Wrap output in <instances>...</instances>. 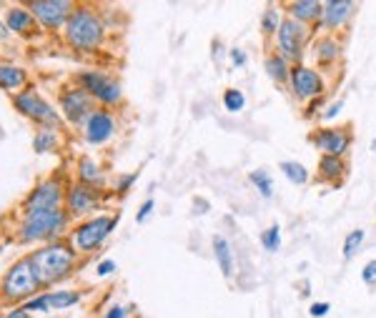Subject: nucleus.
<instances>
[{"label":"nucleus","instance_id":"nucleus-16","mask_svg":"<svg viewBox=\"0 0 376 318\" xmlns=\"http://www.w3.org/2000/svg\"><path fill=\"white\" fill-rule=\"evenodd\" d=\"M353 11H356V6H353L351 0H326L324 13H321V25L329 30L344 28L351 20Z\"/></svg>","mask_w":376,"mask_h":318},{"label":"nucleus","instance_id":"nucleus-17","mask_svg":"<svg viewBox=\"0 0 376 318\" xmlns=\"http://www.w3.org/2000/svg\"><path fill=\"white\" fill-rule=\"evenodd\" d=\"M289 15L291 20L296 23H313V20H321V13H324V3H316V0H296V3H289Z\"/></svg>","mask_w":376,"mask_h":318},{"label":"nucleus","instance_id":"nucleus-14","mask_svg":"<svg viewBox=\"0 0 376 318\" xmlns=\"http://www.w3.org/2000/svg\"><path fill=\"white\" fill-rule=\"evenodd\" d=\"M115 133V118L111 115V110L96 108L91 113V118L86 120V141L91 146H103L108 143Z\"/></svg>","mask_w":376,"mask_h":318},{"label":"nucleus","instance_id":"nucleus-25","mask_svg":"<svg viewBox=\"0 0 376 318\" xmlns=\"http://www.w3.org/2000/svg\"><path fill=\"white\" fill-rule=\"evenodd\" d=\"M58 148V136L56 131H51V128H43L40 133H35L33 138V151L38 155H46L51 153V151H56Z\"/></svg>","mask_w":376,"mask_h":318},{"label":"nucleus","instance_id":"nucleus-1","mask_svg":"<svg viewBox=\"0 0 376 318\" xmlns=\"http://www.w3.org/2000/svg\"><path fill=\"white\" fill-rule=\"evenodd\" d=\"M30 261H33L35 276L43 286H51L56 281H63L73 271L75 266V250L63 241L56 243H46L40 246L38 250L30 253Z\"/></svg>","mask_w":376,"mask_h":318},{"label":"nucleus","instance_id":"nucleus-22","mask_svg":"<svg viewBox=\"0 0 376 318\" xmlns=\"http://www.w3.org/2000/svg\"><path fill=\"white\" fill-rule=\"evenodd\" d=\"M346 163L344 158H337V155H321L319 160V176L324 181H339V178L346 176Z\"/></svg>","mask_w":376,"mask_h":318},{"label":"nucleus","instance_id":"nucleus-20","mask_svg":"<svg viewBox=\"0 0 376 318\" xmlns=\"http://www.w3.org/2000/svg\"><path fill=\"white\" fill-rule=\"evenodd\" d=\"M78 181L83 183V186H91V188L103 186V181H106L101 165H98L91 155H83V158L78 160Z\"/></svg>","mask_w":376,"mask_h":318},{"label":"nucleus","instance_id":"nucleus-32","mask_svg":"<svg viewBox=\"0 0 376 318\" xmlns=\"http://www.w3.org/2000/svg\"><path fill=\"white\" fill-rule=\"evenodd\" d=\"M361 243H364V231H351L346 236V238H344V258H346V261H351L353 256H356V250L361 248Z\"/></svg>","mask_w":376,"mask_h":318},{"label":"nucleus","instance_id":"nucleus-39","mask_svg":"<svg viewBox=\"0 0 376 318\" xmlns=\"http://www.w3.org/2000/svg\"><path fill=\"white\" fill-rule=\"evenodd\" d=\"M331 311V306L329 303H313L311 308H308V313H311L313 318H321V316H326V313Z\"/></svg>","mask_w":376,"mask_h":318},{"label":"nucleus","instance_id":"nucleus-18","mask_svg":"<svg viewBox=\"0 0 376 318\" xmlns=\"http://www.w3.org/2000/svg\"><path fill=\"white\" fill-rule=\"evenodd\" d=\"M6 25L11 33L25 35V33H30V28L35 25V15L30 13V8L15 6L6 13Z\"/></svg>","mask_w":376,"mask_h":318},{"label":"nucleus","instance_id":"nucleus-15","mask_svg":"<svg viewBox=\"0 0 376 318\" xmlns=\"http://www.w3.org/2000/svg\"><path fill=\"white\" fill-rule=\"evenodd\" d=\"M101 203V193H98V188L91 186H73L65 193V205H68V213H75V216H83V213H91L96 205Z\"/></svg>","mask_w":376,"mask_h":318},{"label":"nucleus","instance_id":"nucleus-37","mask_svg":"<svg viewBox=\"0 0 376 318\" xmlns=\"http://www.w3.org/2000/svg\"><path fill=\"white\" fill-rule=\"evenodd\" d=\"M341 108H344V98H341V101H337V103H331L329 108L324 110V118L326 120H334L339 113H341Z\"/></svg>","mask_w":376,"mask_h":318},{"label":"nucleus","instance_id":"nucleus-13","mask_svg":"<svg viewBox=\"0 0 376 318\" xmlns=\"http://www.w3.org/2000/svg\"><path fill=\"white\" fill-rule=\"evenodd\" d=\"M311 143L326 155L341 158L351 146V136H349V128H321L311 133Z\"/></svg>","mask_w":376,"mask_h":318},{"label":"nucleus","instance_id":"nucleus-38","mask_svg":"<svg viewBox=\"0 0 376 318\" xmlns=\"http://www.w3.org/2000/svg\"><path fill=\"white\" fill-rule=\"evenodd\" d=\"M228 56H231V63H234L236 68H244V65H246V53L239 51V48H234V51L228 53Z\"/></svg>","mask_w":376,"mask_h":318},{"label":"nucleus","instance_id":"nucleus-36","mask_svg":"<svg viewBox=\"0 0 376 318\" xmlns=\"http://www.w3.org/2000/svg\"><path fill=\"white\" fill-rule=\"evenodd\" d=\"M128 313H131V308H125V306H111L103 318H128Z\"/></svg>","mask_w":376,"mask_h":318},{"label":"nucleus","instance_id":"nucleus-9","mask_svg":"<svg viewBox=\"0 0 376 318\" xmlns=\"http://www.w3.org/2000/svg\"><path fill=\"white\" fill-rule=\"evenodd\" d=\"M73 11L75 8L70 0H35V3H30V13L35 15V20L43 28H51V30L68 23V18Z\"/></svg>","mask_w":376,"mask_h":318},{"label":"nucleus","instance_id":"nucleus-21","mask_svg":"<svg viewBox=\"0 0 376 318\" xmlns=\"http://www.w3.org/2000/svg\"><path fill=\"white\" fill-rule=\"evenodd\" d=\"M25 86V70L18 65L0 63V88L3 91H20Z\"/></svg>","mask_w":376,"mask_h":318},{"label":"nucleus","instance_id":"nucleus-40","mask_svg":"<svg viewBox=\"0 0 376 318\" xmlns=\"http://www.w3.org/2000/svg\"><path fill=\"white\" fill-rule=\"evenodd\" d=\"M133 181H136V173H128V176H123L118 183H115V188H118L120 193H125V191L131 188V183H133Z\"/></svg>","mask_w":376,"mask_h":318},{"label":"nucleus","instance_id":"nucleus-11","mask_svg":"<svg viewBox=\"0 0 376 318\" xmlns=\"http://www.w3.org/2000/svg\"><path fill=\"white\" fill-rule=\"evenodd\" d=\"M61 110L68 123L86 125V120L91 118V113L96 108H93V98L83 88H73V91H65L61 96Z\"/></svg>","mask_w":376,"mask_h":318},{"label":"nucleus","instance_id":"nucleus-23","mask_svg":"<svg viewBox=\"0 0 376 318\" xmlns=\"http://www.w3.org/2000/svg\"><path fill=\"white\" fill-rule=\"evenodd\" d=\"M263 68H266V75L271 80H276V83H286L291 75V68H289V61H284L281 56H268L266 61H263Z\"/></svg>","mask_w":376,"mask_h":318},{"label":"nucleus","instance_id":"nucleus-2","mask_svg":"<svg viewBox=\"0 0 376 318\" xmlns=\"http://www.w3.org/2000/svg\"><path fill=\"white\" fill-rule=\"evenodd\" d=\"M65 228H68L65 210H30L20 221L18 236H20V243H56L65 233Z\"/></svg>","mask_w":376,"mask_h":318},{"label":"nucleus","instance_id":"nucleus-30","mask_svg":"<svg viewBox=\"0 0 376 318\" xmlns=\"http://www.w3.org/2000/svg\"><path fill=\"white\" fill-rule=\"evenodd\" d=\"M261 246H263V250H268V253H276V250L281 248V228H279V223L268 226L266 231L261 233Z\"/></svg>","mask_w":376,"mask_h":318},{"label":"nucleus","instance_id":"nucleus-42","mask_svg":"<svg viewBox=\"0 0 376 318\" xmlns=\"http://www.w3.org/2000/svg\"><path fill=\"white\" fill-rule=\"evenodd\" d=\"M8 33H11V30H8V25H6V18H0V38H8Z\"/></svg>","mask_w":376,"mask_h":318},{"label":"nucleus","instance_id":"nucleus-6","mask_svg":"<svg viewBox=\"0 0 376 318\" xmlns=\"http://www.w3.org/2000/svg\"><path fill=\"white\" fill-rule=\"evenodd\" d=\"M118 226V216H96L83 221L78 228L73 231V246L83 253H91V250L101 248L103 241L108 238L113 228Z\"/></svg>","mask_w":376,"mask_h":318},{"label":"nucleus","instance_id":"nucleus-8","mask_svg":"<svg viewBox=\"0 0 376 318\" xmlns=\"http://www.w3.org/2000/svg\"><path fill=\"white\" fill-rule=\"evenodd\" d=\"M276 40H279V56L284 61H294L299 63L303 56V43H306V28L291 18H284L281 20V28L276 33Z\"/></svg>","mask_w":376,"mask_h":318},{"label":"nucleus","instance_id":"nucleus-35","mask_svg":"<svg viewBox=\"0 0 376 318\" xmlns=\"http://www.w3.org/2000/svg\"><path fill=\"white\" fill-rule=\"evenodd\" d=\"M111 273H115V261H101L96 268V276L98 279H106V276H111Z\"/></svg>","mask_w":376,"mask_h":318},{"label":"nucleus","instance_id":"nucleus-4","mask_svg":"<svg viewBox=\"0 0 376 318\" xmlns=\"http://www.w3.org/2000/svg\"><path fill=\"white\" fill-rule=\"evenodd\" d=\"M40 288H43V284H40L38 276H35L30 256L13 263L6 271V276H3V281H0V295H3L6 301H15V303L30 301L33 295H38Z\"/></svg>","mask_w":376,"mask_h":318},{"label":"nucleus","instance_id":"nucleus-27","mask_svg":"<svg viewBox=\"0 0 376 318\" xmlns=\"http://www.w3.org/2000/svg\"><path fill=\"white\" fill-rule=\"evenodd\" d=\"M281 173H284L291 183H296V186H303V183L308 181V171L301 163H296V160H284V163H281Z\"/></svg>","mask_w":376,"mask_h":318},{"label":"nucleus","instance_id":"nucleus-26","mask_svg":"<svg viewBox=\"0 0 376 318\" xmlns=\"http://www.w3.org/2000/svg\"><path fill=\"white\" fill-rule=\"evenodd\" d=\"M339 53H341V48H339V43L334 38H321L319 43H316V58H319V63H337Z\"/></svg>","mask_w":376,"mask_h":318},{"label":"nucleus","instance_id":"nucleus-24","mask_svg":"<svg viewBox=\"0 0 376 318\" xmlns=\"http://www.w3.org/2000/svg\"><path fill=\"white\" fill-rule=\"evenodd\" d=\"M48 293V306L51 311H61V308H70L75 303H80V293L78 291H46Z\"/></svg>","mask_w":376,"mask_h":318},{"label":"nucleus","instance_id":"nucleus-29","mask_svg":"<svg viewBox=\"0 0 376 318\" xmlns=\"http://www.w3.org/2000/svg\"><path fill=\"white\" fill-rule=\"evenodd\" d=\"M251 183L256 186V191L263 196V198H271L274 196V181H271V176H268L263 168H258V171H251Z\"/></svg>","mask_w":376,"mask_h":318},{"label":"nucleus","instance_id":"nucleus-12","mask_svg":"<svg viewBox=\"0 0 376 318\" xmlns=\"http://www.w3.org/2000/svg\"><path fill=\"white\" fill-rule=\"evenodd\" d=\"M291 91L299 101H316L324 91V83H321V75L316 70L306 68V65H294L289 75Z\"/></svg>","mask_w":376,"mask_h":318},{"label":"nucleus","instance_id":"nucleus-31","mask_svg":"<svg viewBox=\"0 0 376 318\" xmlns=\"http://www.w3.org/2000/svg\"><path fill=\"white\" fill-rule=\"evenodd\" d=\"M223 106H226L228 113H239V110H244V106H246L244 93H241L239 88H228V91L223 93Z\"/></svg>","mask_w":376,"mask_h":318},{"label":"nucleus","instance_id":"nucleus-5","mask_svg":"<svg viewBox=\"0 0 376 318\" xmlns=\"http://www.w3.org/2000/svg\"><path fill=\"white\" fill-rule=\"evenodd\" d=\"M13 106H15L18 113H23L25 118L43 125V128H58V123H61L58 110L53 108L51 103L40 96L38 91H33V88L18 93V96L13 98Z\"/></svg>","mask_w":376,"mask_h":318},{"label":"nucleus","instance_id":"nucleus-7","mask_svg":"<svg viewBox=\"0 0 376 318\" xmlns=\"http://www.w3.org/2000/svg\"><path fill=\"white\" fill-rule=\"evenodd\" d=\"M78 83L93 101L103 103V106H115V103H120V98H123V91H120L118 80H113L106 73H98V70H86V73H80Z\"/></svg>","mask_w":376,"mask_h":318},{"label":"nucleus","instance_id":"nucleus-10","mask_svg":"<svg viewBox=\"0 0 376 318\" xmlns=\"http://www.w3.org/2000/svg\"><path fill=\"white\" fill-rule=\"evenodd\" d=\"M63 201H65V193H63L61 181H58V178H48V181L38 183V186L30 191L23 208H25V213H30V210H56V208H61Z\"/></svg>","mask_w":376,"mask_h":318},{"label":"nucleus","instance_id":"nucleus-33","mask_svg":"<svg viewBox=\"0 0 376 318\" xmlns=\"http://www.w3.org/2000/svg\"><path fill=\"white\" fill-rule=\"evenodd\" d=\"M153 208H156V201H153V198L143 201L141 208H138V213H136V221H138V223H146V221H149L151 213H153Z\"/></svg>","mask_w":376,"mask_h":318},{"label":"nucleus","instance_id":"nucleus-3","mask_svg":"<svg viewBox=\"0 0 376 318\" xmlns=\"http://www.w3.org/2000/svg\"><path fill=\"white\" fill-rule=\"evenodd\" d=\"M106 38V28L96 11L80 6L70 13L68 23H65V40L78 51H96Z\"/></svg>","mask_w":376,"mask_h":318},{"label":"nucleus","instance_id":"nucleus-28","mask_svg":"<svg viewBox=\"0 0 376 318\" xmlns=\"http://www.w3.org/2000/svg\"><path fill=\"white\" fill-rule=\"evenodd\" d=\"M281 28V15H279V8L274 6H268L266 11H263L261 15V30L266 38H271V35H276Z\"/></svg>","mask_w":376,"mask_h":318},{"label":"nucleus","instance_id":"nucleus-34","mask_svg":"<svg viewBox=\"0 0 376 318\" xmlns=\"http://www.w3.org/2000/svg\"><path fill=\"white\" fill-rule=\"evenodd\" d=\"M361 279H364L366 286H376V261H369L361 268Z\"/></svg>","mask_w":376,"mask_h":318},{"label":"nucleus","instance_id":"nucleus-19","mask_svg":"<svg viewBox=\"0 0 376 318\" xmlns=\"http://www.w3.org/2000/svg\"><path fill=\"white\" fill-rule=\"evenodd\" d=\"M211 243H213V256H216L218 268H221V273L226 279H231L234 276V248H231V243L223 236H213Z\"/></svg>","mask_w":376,"mask_h":318},{"label":"nucleus","instance_id":"nucleus-41","mask_svg":"<svg viewBox=\"0 0 376 318\" xmlns=\"http://www.w3.org/2000/svg\"><path fill=\"white\" fill-rule=\"evenodd\" d=\"M6 318H30V316H28V311H25V308H13V311H8Z\"/></svg>","mask_w":376,"mask_h":318}]
</instances>
